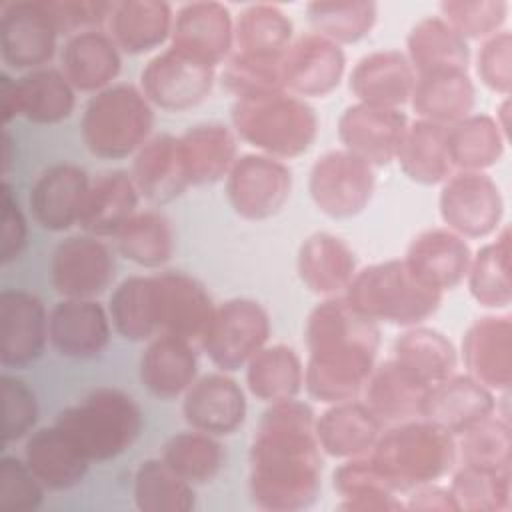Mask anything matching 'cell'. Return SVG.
<instances>
[{"label": "cell", "instance_id": "1", "mask_svg": "<svg viewBox=\"0 0 512 512\" xmlns=\"http://www.w3.org/2000/svg\"><path fill=\"white\" fill-rule=\"evenodd\" d=\"M314 412L294 398L272 402L250 450V490L268 510L310 506L320 492V452Z\"/></svg>", "mask_w": 512, "mask_h": 512}, {"label": "cell", "instance_id": "2", "mask_svg": "<svg viewBox=\"0 0 512 512\" xmlns=\"http://www.w3.org/2000/svg\"><path fill=\"white\" fill-rule=\"evenodd\" d=\"M306 342L304 384L312 398L336 404L364 392L380 344L374 320L356 312L346 298H330L310 312Z\"/></svg>", "mask_w": 512, "mask_h": 512}, {"label": "cell", "instance_id": "3", "mask_svg": "<svg viewBox=\"0 0 512 512\" xmlns=\"http://www.w3.org/2000/svg\"><path fill=\"white\" fill-rule=\"evenodd\" d=\"M344 298L374 322L414 326L438 310L442 292L420 280L406 260H388L354 274Z\"/></svg>", "mask_w": 512, "mask_h": 512}, {"label": "cell", "instance_id": "4", "mask_svg": "<svg viewBox=\"0 0 512 512\" xmlns=\"http://www.w3.org/2000/svg\"><path fill=\"white\" fill-rule=\"evenodd\" d=\"M370 458L394 490H410L452 468L456 442L454 434L428 420H408L380 434Z\"/></svg>", "mask_w": 512, "mask_h": 512}, {"label": "cell", "instance_id": "5", "mask_svg": "<svg viewBox=\"0 0 512 512\" xmlns=\"http://www.w3.org/2000/svg\"><path fill=\"white\" fill-rule=\"evenodd\" d=\"M232 124L242 140L280 158L306 152L318 132L314 110L284 90L236 98Z\"/></svg>", "mask_w": 512, "mask_h": 512}, {"label": "cell", "instance_id": "6", "mask_svg": "<svg viewBox=\"0 0 512 512\" xmlns=\"http://www.w3.org/2000/svg\"><path fill=\"white\" fill-rule=\"evenodd\" d=\"M60 426L92 462H106L128 450L142 432L138 404L116 388H96L56 416Z\"/></svg>", "mask_w": 512, "mask_h": 512}, {"label": "cell", "instance_id": "7", "mask_svg": "<svg viewBox=\"0 0 512 512\" xmlns=\"http://www.w3.org/2000/svg\"><path fill=\"white\" fill-rule=\"evenodd\" d=\"M154 114L148 98L130 84L100 90L84 108L82 138L100 158H124L148 142Z\"/></svg>", "mask_w": 512, "mask_h": 512}, {"label": "cell", "instance_id": "8", "mask_svg": "<svg viewBox=\"0 0 512 512\" xmlns=\"http://www.w3.org/2000/svg\"><path fill=\"white\" fill-rule=\"evenodd\" d=\"M268 336L266 310L254 300L234 298L214 310L200 344L218 368L238 370L264 348Z\"/></svg>", "mask_w": 512, "mask_h": 512}, {"label": "cell", "instance_id": "9", "mask_svg": "<svg viewBox=\"0 0 512 512\" xmlns=\"http://www.w3.org/2000/svg\"><path fill=\"white\" fill-rule=\"evenodd\" d=\"M310 196L320 212L330 218L360 214L374 192L372 166L348 150L320 156L310 170Z\"/></svg>", "mask_w": 512, "mask_h": 512}, {"label": "cell", "instance_id": "10", "mask_svg": "<svg viewBox=\"0 0 512 512\" xmlns=\"http://www.w3.org/2000/svg\"><path fill=\"white\" fill-rule=\"evenodd\" d=\"M504 202L498 184L480 170H460L444 180L440 216L452 232L466 238L492 234L502 218Z\"/></svg>", "mask_w": 512, "mask_h": 512}, {"label": "cell", "instance_id": "11", "mask_svg": "<svg viewBox=\"0 0 512 512\" xmlns=\"http://www.w3.org/2000/svg\"><path fill=\"white\" fill-rule=\"evenodd\" d=\"M292 190L290 170L276 158L246 154L234 160L226 194L236 214L246 220H266L278 214Z\"/></svg>", "mask_w": 512, "mask_h": 512}, {"label": "cell", "instance_id": "12", "mask_svg": "<svg viewBox=\"0 0 512 512\" xmlns=\"http://www.w3.org/2000/svg\"><path fill=\"white\" fill-rule=\"evenodd\" d=\"M58 30L42 0H16L0 14V52L16 70L46 64L56 50Z\"/></svg>", "mask_w": 512, "mask_h": 512}, {"label": "cell", "instance_id": "13", "mask_svg": "<svg viewBox=\"0 0 512 512\" xmlns=\"http://www.w3.org/2000/svg\"><path fill=\"white\" fill-rule=\"evenodd\" d=\"M214 68L174 48L164 50L142 70V94L164 110H188L208 98Z\"/></svg>", "mask_w": 512, "mask_h": 512}, {"label": "cell", "instance_id": "14", "mask_svg": "<svg viewBox=\"0 0 512 512\" xmlns=\"http://www.w3.org/2000/svg\"><path fill=\"white\" fill-rule=\"evenodd\" d=\"M114 256L96 236H70L52 254V284L64 298H94L114 280Z\"/></svg>", "mask_w": 512, "mask_h": 512}, {"label": "cell", "instance_id": "15", "mask_svg": "<svg viewBox=\"0 0 512 512\" xmlns=\"http://www.w3.org/2000/svg\"><path fill=\"white\" fill-rule=\"evenodd\" d=\"M406 128L408 120L398 108L362 102L348 106L338 120V136L344 148L370 166H386L396 158Z\"/></svg>", "mask_w": 512, "mask_h": 512}, {"label": "cell", "instance_id": "16", "mask_svg": "<svg viewBox=\"0 0 512 512\" xmlns=\"http://www.w3.org/2000/svg\"><path fill=\"white\" fill-rule=\"evenodd\" d=\"M48 318L42 302L26 292L6 288L0 292V364L24 368L44 350Z\"/></svg>", "mask_w": 512, "mask_h": 512}, {"label": "cell", "instance_id": "17", "mask_svg": "<svg viewBox=\"0 0 512 512\" xmlns=\"http://www.w3.org/2000/svg\"><path fill=\"white\" fill-rule=\"evenodd\" d=\"M154 286L158 332L200 340L216 310L204 286L184 272L156 274Z\"/></svg>", "mask_w": 512, "mask_h": 512}, {"label": "cell", "instance_id": "18", "mask_svg": "<svg viewBox=\"0 0 512 512\" xmlns=\"http://www.w3.org/2000/svg\"><path fill=\"white\" fill-rule=\"evenodd\" d=\"M232 40V18L220 2L184 4L172 22L170 48L212 68L228 56Z\"/></svg>", "mask_w": 512, "mask_h": 512}, {"label": "cell", "instance_id": "19", "mask_svg": "<svg viewBox=\"0 0 512 512\" xmlns=\"http://www.w3.org/2000/svg\"><path fill=\"white\" fill-rule=\"evenodd\" d=\"M342 48L312 32L290 42L282 54L284 88L300 96H324L332 92L344 74Z\"/></svg>", "mask_w": 512, "mask_h": 512}, {"label": "cell", "instance_id": "20", "mask_svg": "<svg viewBox=\"0 0 512 512\" xmlns=\"http://www.w3.org/2000/svg\"><path fill=\"white\" fill-rule=\"evenodd\" d=\"M48 338L68 358H94L110 342L104 308L92 298H64L48 316Z\"/></svg>", "mask_w": 512, "mask_h": 512}, {"label": "cell", "instance_id": "21", "mask_svg": "<svg viewBox=\"0 0 512 512\" xmlns=\"http://www.w3.org/2000/svg\"><path fill=\"white\" fill-rule=\"evenodd\" d=\"M182 412L194 430L224 436L232 434L244 422L246 398L232 378L214 372L190 384Z\"/></svg>", "mask_w": 512, "mask_h": 512}, {"label": "cell", "instance_id": "22", "mask_svg": "<svg viewBox=\"0 0 512 512\" xmlns=\"http://www.w3.org/2000/svg\"><path fill=\"white\" fill-rule=\"evenodd\" d=\"M494 408L490 388L472 376H448L430 386L420 416L456 436L492 416Z\"/></svg>", "mask_w": 512, "mask_h": 512}, {"label": "cell", "instance_id": "23", "mask_svg": "<svg viewBox=\"0 0 512 512\" xmlns=\"http://www.w3.org/2000/svg\"><path fill=\"white\" fill-rule=\"evenodd\" d=\"M88 188V174L74 164H54L46 168L30 192L34 220L52 232L68 230L80 220Z\"/></svg>", "mask_w": 512, "mask_h": 512}, {"label": "cell", "instance_id": "24", "mask_svg": "<svg viewBox=\"0 0 512 512\" xmlns=\"http://www.w3.org/2000/svg\"><path fill=\"white\" fill-rule=\"evenodd\" d=\"M468 376L486 388L508 390L512 384V324L506 316L476 320L462 340Z\"/></svg>", "mask_w": 512, "mask_h": 512}, {"label": "cell", "instance_id": "25", "mask_svg": "<svg viewBox=\"0 0 512 512\" xmlns=\"http://www.w3.org/2000/svg\"><path fill=\"white\" fill-rule=\"evenodd\" d=\"M404 260L420 280L444 292L466 278L472 254L462 236L452 230L434 228L410 242Z\"/></svg>", "mask_w": 512, "mask_h": 512}, {"label": "cell", "instance_id": "26", "mask_svg": "<svg viewBox=\"0 0 512 512\" xmlns=\"http://www.w3.org/2000/svg\"><path fill=\"white\" fill-rule=\"evenodd\" d=\"M416 74L408 58L398 50L370 52L358 60L350 74V90L362 102L382 108H398L410 100Z\"/></svg>", "mask_w": 512, "mask_h": 512}, {"label": "cell", "instance_id": "27", "mask_svg": "<svg viewBox=\"0 0 512 512\" xmlns=\"http://www.w3.org/2000/svg\"><path fill=\"white\" fill-rule=\"evenodd\" d=\"M430 384L402 366L398 360H388L372 370L366 386V406L384 424H400L422 414L424 398Z\"/></svg>", "mask_w": 512, "mask_h": 512}, {"label": "cell", "instance_id": "28", "mask_svg": "<svg viewBox=\"0 0 512 512\" xmlns=\"http://www.w3.org/2000/svg\"><path fill=\"white\" fill-rule=\"evenodd\" d=\"M24 462L32 474L50 490H66L82 482L90 460L80 446L60 428L36 430L24 448Z\"/></svg>", "mask_w": 512, "mask_h": 512}, {"label": "cell", "instance_id": "29", "mask_svg": "<svg viewBox=\"0 0 512 512\" xmlns=\"http://www.w3.org/2000/svg\"><path fill=\"white\" fill-rule=\"evenodd\" d=\"M382 422L374 412L354 400L336 402L314 424L318 446L336 458H358L370 452L380 436Z\"/></svg>", "mask_w": 512, "mask_h": 512}, {"label": "cell", "instance_id": "30", "mask_svg": "<svg viewBox=\"0 0 512 512\" xmlns=\"http://www.w3.org/2000/svg\"><path fill=\"white\" fill-rule=\"evenodd\" d=\"M130 176L138 192L152 204H166L178 198L190 184L184 172L178 138L170 134L150 138L136 152Z\"/></svg>", "mask_w": 512, "mask_h": 512}, {"label": "cell", "instance_id": "31", "mask_svg": "<svg viewBox=\"0 0 512 512\" xmlns=\"http://www.w3.org/2000/svg\"><path fill=\"white\" fill-rule=\"evenodd\" d=\"M474 94V84L466 70L446 68L418 74L410 100L422 120L446 126L470 116Z\"/></svg>", "mask_w": 512, "mask_h": 512}, {"label": "cell", "instance_id": "32", "mask_svg": "<svg viewBox=\"0 0 512 512\" xmlns=\"http://www.w3.org/2000/svg\"><path fill=\"white\" fill-rule=\"evenodd\" d=\"M196 378V354L188 340L160 334L140 358V380L158 398L170 400L186 392Z\"/></svg>", "mask_w": 512, "mask_h": 512}, {"label": "cell", "instance_id": "33", "mask_svg": "<svg viewBox=\"0 0 512 512\" xmlns=\"http://www.w3.org/2000/svg\"><path fill=\"white\" fill-rule=\"evenodd\" d=\"M138 188L122 170L104 172L90 182L78 224L94 236L116 234L136 212Z\"/></svg>", "mask_w": 512, "mask_h": 512}, {"label": "cell", "instance_id": "34", "mask_svg": "<svg viewBox=\"0 0 512 512\" xmlns=\"http://www.w3.org/2000/svg\"><path fill=\"white\" fill-rule=\"evenodd\" d=\"M120 72L116 42L98 30L74 34L62 50V74L78 90H100Z\"/></svg>", "mask_w": 512, "mask_h": 512}, {"label": "cell", "instance_id": "35", "mask_svg": "<svg viewBox=\"0 0 512 512\" xmlns=\"http://www.w3.org/2000/svg\"><path fill=\"white\" fill-rule=\"evenodd\" d=\"M354 254L336 236L318 232L308 236L298 252V274L316 294L332 296L346 290L354 278Z\"/></svg>", "mask_w": 512, "mask_h": 512}, {"label": "cell", "instance_id": "36", "mask_svg": "<svg viewBox=\"0 0 512 512\" xmlns=\"http://www.w3.org/2000/svg\"><path fill=\"white\" fill-rule=\"evenodd\" d=\"M180 156L190 184H214L222 180L236 154V140L222 124H198L180 138Z\"/></svg>", "mask_w": 512, "mask_h": 512}, {"label": "cell", "instance_id": "37", "mask_svg": "<svg viewBox=\"0 0 512 512\" xmlns=\"http://www.w3.org/2000/svg\"><path fill=\"white\" fill-rule=\"evenodd\" d=\"M114 42L128 54H142L160 46L172 34L170 4L158 0H126L110 14Z\"/></svg>", "mask_w": 512, "mask_h": 512}, {"label": "cell", "instance_id": "38", "mask_svg": "<svg viewBox=\"0 0 512 512\" xmlns=\"http://www.w3.org/2000/svg\"><path fill=\"white\" fill-rule=\"evenodd\" d=\"M396 160L402 172L418 184H438L450 176V154L446 142V126L416 120L404 132Z\"/></svg>", "mask_w": 512, "mask_h": 512}, {"label": "cell", "instance_id": "39", "mask_svg": "<svg viewBox=\"0 0 512 512\" xmlns=\"http://www.w3.org/2000/svg\"><path fill=\"white\" fill-rule=\"evenodd\" d=\"M408 62L418 74L432 70H466L470 50L462 38L444 18H422L408 34Z\"/></svg>", "mask_w": 512, "mask_h": 512}, {"label": "cell", "instance_id": "40", "mask_svg": "<svg viewBox=\"0 0 512 512\" xmlns=\"http://www.w3.org/2000/svg\"><path fill=\"white\" fill-rule=\"evenodd\" d=\"M72 108L74 90L60 70L38 68L16 80V114L38 124H56Z\"/></svg>", "mask_w": 512, "mask_h": 512}, {"label": "cell", "instance_id": "41", "mask_svg": "<svg viewBox=\"0 0 512 512\" xmlns=\"http://www.w3.org/2000/svg\"><path fill=\"white\" fill-rule=\"evenodd\" d=\"M446 142L452 166L460 170H482L502 158L506 136L494 118L476 114L446 126Z\"/></svg>", "mask_w": 512, "mask_h": 512}, {"label": "cell", "instance_id": "42", "mask_svg": "<svg viewBox=\"0 0 512 512\" xmlns=\"http://www.w3.org/2000/svg\"><path fill=\"white\" fill-rule=\"evenodd\" d=\"M250 392L264 402H278L294 398L304 382V372L298 354L288 346L260 348L246 370Z\"/></svg>", "mask_w": 512, "mask_h": 512}, {"label": "cell", "instance_id": "43", "mask_svg": "<svg viewBox=\"0 0 512 512\" xmlns=\"http://www.w3.org/2000/svg\"><path fill=\"white\" fill-rule=\"evenodd\" d=\"M110 316L126 340H148L158 332L154 276H130L110 296Z\"/></svg>", "mask_w": 512, "mask_h": 512}, {"label": "cell", "instance_id": "44", "mask_svg": "<svg viewBox=\"0 0 512 512\" xmlns=\"http://www.w3.org/2000/svg\"><path fill=\"white\" fill-rule=\"evenodd\" d=\"M510 230L482 246L468 268V288L474 300L486 308H504L512 300Z\"/></svg>", "mask_w": 512, "mask_h": 512}, {"label": "cell", "instance_id": "45", "mask_svg": "<svg viewBox=\"0 0 512 512\" xmlns=\"http://www.w3.org/2000/svg\"><path fill=\"white\" fill-rule=\"evenodd\" d=\"M394 360L432 386L452 376L456 350L444 334L430 328H412L396 340Z\"/></svg>", "mask_w": 512, "mask_h": 512}, {"label": "cell", "instance_id": "46", "mask_svg": "<svg viewBox=\"0 0 512 512\" xmlns=\"http://www.w3.org/2000/svg\"><path fill=\"white\" fill-rule=\"evenodd\" d=\"M134 500L142 512H188L194 508V488L162 458H152L136 470Z\"/></svg>", "mask_w": 512, "mask_h": 512}, {"label": "cell", "instance_id": "47", "mask_svg": "<svg viewBox=\"0 0 512 512\" xmlns=\"http://www.w3.org/2000/svg\"><path fill=\"white\" fill-rule=\"evenodd\" d=\"M116 244L124 258L146 268L166 264L174 252L170 222L154 210L134 214L116 232Z\"/></svg>", "mask_w": 512, "mask_h": 512}, {"label": "cell", "instance_id": "48", "mask_svg": "<svg viewBox=\"0 0 512 512\" xmlns=\"http://www.w3.org/2000/svg\"><path fill=\"white\" fill-rule=\"evenodd\" d=\"M334 488L340 492L346 502L342 508L346 510H396L402 508L398 500H394V488L386 480V476L376 468L372 458H352L334 470Z\"/></svg>", "mask_w": 512, "mask_h": 512}, {"label": "cell", "instance_id": "49", "mask_svg": "<svg viewBox=\"0 0 512 512\" xmlns=\"http://www.w3.org/2000/svg\"><path fill=\"white\" fill-rule=\"evenodd\" d=\"M162 460L184 480L194 484L210 482L224 464V450L212 434L190 430L174 434L162 450Z\"/></svg>", "mask_w": 512, "mask_h": 512}, {"label": "cell", "instance_id": "50", "mask_svg": "<svg viewBox=\"0 0 512 512\" xmlns=\"http://www.w3.org/2000/svg\"><path fill=\"white\" fill-rule=\"evenodd\" d=\"M234 38L238 52L282 56L290 46L292 22L278 6L252 4L240 14Z\"/></svg>", "mask_w": 512, "mask_h": 512}, {"label": "cell", "instance_id": "51", "mask_svg": "<svg viewBox=\"0 0 512 512\" xmlns=\"http://www.w3.org/2000/svg\"><path fill=\"white\" fill-rule=\"evenodd\" d=\"M308 20L316 34L332 42H358L376 22L374 2H310Z\"/></svg>", "mask_w": 512, "mask_h": 512}, {"label": "cell", "instance_id": "52", "mask_svg": "<svg viewBox=\"0 0 512 512\" xmlns=\"http://www.w3.org/2000/svg\"><path fill=\"white\" fill-rule=\"evenodd\" d=\"M450 494L458 510H500L510 500V470L466 466L454 474Z\"/></svg>", "mask_w": 512, "mask_h": 512}, {"label": "cell", "instance_id": "53", "mask_svg": "<svg viewBox=\"0 0 512 512\" xmlns=\"http://www.w3.org/2000/svg\"><path fill=\"white\" fill-rule=\"evenodd\" d=\"M458 436L460 442L456 444V456H460L462 464L510 470L512 434L504 420L488 416Z\"/></svg>", "mask_w": 512, "mask_h": 512}, {"label": "cell", "instance_id": "54", "mask_svg": "<svg viewBox=\"0 0 512 512\" xmlns=\"http://www.w3.org/2000/svg\"><path fill=\"white\" fill-rule=\"evenodd\" d=\"M222 82L238 98L258 92L284 90L282 56L238 52L226 62Z\"/></svg>", "mask_w": 512, "mask_h": 512}, {"label": "cell", "instance_id": "55", "mask_svg": "<svg viewBox=\"0 0 512 512\" xmlns=\"http://www.w3.org/2000/svg\"><path fill=\"white\" fill-rule=\"evenodd\" d=\"M444 20L462 38H490L502 26L508 14L506 0H450L440 4Z\"/></svg>", "mask_w": 512, "mask_h": 512}, {"label": "cell", "instance_id": "56", "mask_svg": "<svg viewBox=\"0 0 512 512\" xmlns=\"http://www.w3.org/2000/svg\"><path fill=\"white\" fill-rule=\"evenodd\" d=\"M44 498L42 482L32 474L26 462L14 456L0 458V510L34 512Z\"/></svg>", "mask_w": 512, "mask_h": 512}, {"label": "cell", "instance_id": "57", "mask_svg": "<svg viewBox=\"0 0 512 512\" xmlns=\"http://www.w3.org/2000/svg\"><path fill=\"white\" fill-rule=\"evenodd\" d=\"M2 392V434L4 444L16 442L26 436L38 420V404L34 392L16 376H0Z\"/></svg>", "mask_w": 512, "mask_h": 512}, {"label": "cell", "instance_id": "58", "mask_svg": "<svg viewBox=\"0 0 512 512\" xmlns=\"http://www.w3.org/2000/svg\"><path fill=\"white\" fill-rule=\"evenodd\" d=\"M476 72L480 80L494 92L504 96L510 94L512 88V36L510 32L492 34L476 58Z\"/></svg>", "mask_w": 512, "mask_h": 512}, {"label": "cell", "instance_id": "59", "mask_svg": "<svg viewBox=\"0 0 512 512\" xmlns=\"http://www.w3.org/2000/svg\"><path fill=\"white\" fill-rule=\"evenodd\" d=\"M58 34H78L80 28L98 26L110 18L114 4L102 0H42Z\"/></svg>", "mask_w": 512, "mask_h": 512}, {"label": "cell", "instance_id": "60", "mask_svg": "<svg viewBox=\"0 0 512 512\" xmlns=\"http://www.w3.org/2000/svg\"><path fill=\"white\" fill-rule=\"evenodd\" d=\"M26 234H28V226H26L24 214L20 210V204L14 198L10 184L4 180V184H2V236H0L2 264H10L12 260H16L20 256V252L26 246Z\"/></svg>", "mask_w": 512, "mask_h": 512}, {"label": "cell", "instance_id": "61", "mask_svg": "<svg viewBox=\"0 0 512 512\" xmlns=\"http://www.w3.org/2000/svg\"><path fill=\"white\" fill-rule=\"evenodd\" d=\"M410 508H422V510H458L456 502L450 494V490L438 488V486H430V484H422L414 490L412 498H410Z\"/></svg>", "mask_w": 512, "mask_h": 512}, {"label": "cell", "instance_id": "62", "mask_svg": "<svg viewBox=\"0 0 512 512\" xmlns=\"http://www.w3.org/2000/svg\"><path fill=\"white\" fill-rule=\"evenodd\" d=\"M0 96H2V118L4 126L16 116V80L8 74H0Z\"/></svg>", "mask_w": 512, "mask_h": 512}]
</instances>
